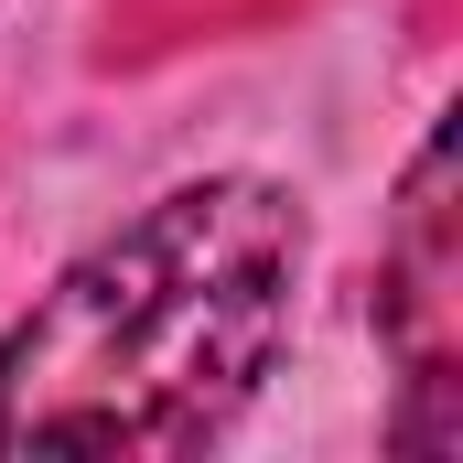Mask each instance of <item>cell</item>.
Masks as SVG:
<instances>
[{
  "label": "cell",
  "mask_w": 463,
  "mask_h": 463,
  "mask_svg": "<svg viewBox=\"0 0 463 463\" xmlns=\"http://www.w3.org/2000/svg\"><path fill=\"white\" fill-rule=\"evenodd\" d=\"M302 259V194L269 173H205L140 205L0 335V463L205 453L291 345Z\"/></svg>",
  "instance_id": "cell-1"
},
{
  "label": "cell",
  "mask_w": 463,
  "mask_h": 463,
  "mask_svg": "<svg viewBox=\"0 0 463 463\" xmlns=\"http://www.w3.org/2000/svg\"><path fill=\"white\" fill-rule=\"evenodd\" d=\"M377 335L399 355V453H453L463 442V205H453V118H431L377 269Z\"/></svg>",
  "instance_id": "cell-2"
}]
</instances>
